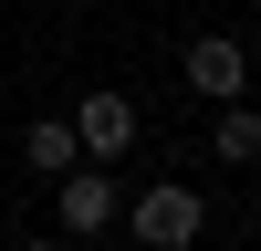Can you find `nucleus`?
Returning a JSON list of instances; mask_svg holds the SVG:
<instances>
[{
  "label": "nucleus",
  "instance_id": "39448f33",
  "mask_svg": "<svg viewBox=\"0 0 261 251\" xmlns=\"http://www.w3.org/2000/svg\"><path fill=\"white\" fill-rule=\"evenodd\" d=\"M209 157H220V167H261V115H251V94H241V105H209Z\"/></svg>",
  "mask_w": 261,
  "mask_h": 251
},
{
  "label": "nucleus",
  "instance_id": "423d86ee",
  "mask_svg": "<svg viewBox=\"0 0 261 251\" xmlns=\"http://www.w3.org/2000/svg\"><path fill=\"white\" fill-rule=\"evenodd\" d=\"M73 157H84V146H73V126H63V115H32V126H21V167H32L42 188H53Z\"/></svg>",
  "mask_w": 261,
  "mask_h": 251
},
{
  "label": "nucleus",
  "instance_id": "f257e3e1",
  "mask_svg": "<svg viewBox=\"0 0 261 251\" xmlns=\"http://www.w3.org/2000/svg\"><path fill=\"white\" fill-rule=\"evenodd\" d=\"M115 220H125V241H136V251H188V241L209 230V199H199L188 178H157V188H136Z\"/></svg>",
  "mask_w": 261,
  "mask_h": 251
},
{
  "label": "nucleus",
  "instance_id": "f03ea898",
  "mask_svg": "<svg viewBox=\"0 0 261 251\" xmlns=\"http://www.w3.org/2000/svg\"><path fill=\"white\" fill-rule=\"evenodd\" d=\"M115 209H125V188H115V167H94V157H73L53 178V220H63V241H94V230H115Z\"/></svg>",
  "mask_w": 261,
  "mask_h": 251
},
{
  "label": "nucleus",
  "instance_id": "0eeeda50",
  "mask_svg": "<svg viewBox=\"0 0 261 251\" xmlns=\"http://www.w3.org/2000/svg\"><path fill=\"white\" fill-rule=\"evenodd\" d=\"M11 251H63V241H42V230H32V241H11Z\"/></svg>",
  "mask_w": 261,
  "mask_h": 251
},
{
  "label": "nucleus",
  "instance_id": "20e7f679",
  "mask_svg": "<svg viewBox=\"0 0 261 251\" xmlns=\"http://www.w3.org/2000/svg\"><path fill=\"white\" fill-rule=\"evenodd\" d=\"M63 126H73V146H84V157H94V167H115L125 146L146 136V126H136V94H115V84H94V94H84V105H73V115H63Z\"/></svg>",
  "mask_w": 261,
  "mask_h": 251
},
{
  "label": "nucleus",
  "instance_id": "7ed1b4c3",
  "mask_svg": "<svg viewBox=\"0 0 261 251\" xmlns=\"http://www.w3.org/2000/svg\"><path fill=\"white\" fill-rule=\"evenodd\" d=\"M178 73H188L199 105H241V94H251V42H241V32H188Z\"/></svg>",
  "mask_w": 261,
  "mask_h": 251
}]
</instances>
